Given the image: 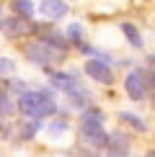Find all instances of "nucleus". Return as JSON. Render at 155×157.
Here are the masks:
<instances>
[{
    "label": "nucleus",
    "instance_id": "obj_8",
    "mask_svg": "<svg viewBox=\"0 0 155 157\" xmlns=\"http://www.w3.org/2000/svg\"><path fill=\"white\" fill-rule=\"evenodd\" d=\"M52 82H54V85H60L65 93H70V90L80 88L78 77H75V75H70V72H67V75H65V72H52Z\"/></svg>",
    "mask_w": 155,
    "mask_h": 157
},
{
    "label": "nucleus",
    "instance_id": "obj_15",
    "mask_svg": "<svg viewBox=\"0 0 155 157\" xmlns=\"http://www.w3.org/2000/svg\"><path fill=\"white\" fill-rule=\"evenodd\" d=\"M10 101H8V95L5 93H0V113H10Z\"/></svg>",
    "mask_w": 155,
    "mask_h": 157
},
{
    "label": "nucleus",
    "instance_id": "obj_4",
    "mask_svg": "<svg viewBox=\"0 0 155 157\" xmlns=\"http://www.w3.org/2000/svg\"><path fill=\"white\" fill-rule=\"evenodd\" d=\"M124 88H127V95L132 98V101H142L145 93H147V75L140 72V70L129 72L127 80H124Z\"/></svg>",
    "mask_w": 155,
    "mask_h": 157
},
{
    "label": "nucleus",
    "instance_id": "obj_11",
    "mask_svg": "<svg viewBox=\"0 0 155 157\" xmlns=\"http://www.w3.org/2000/svg\"><path fill=\"white\" fill-rule=\"evenodd\" d=\"M13 10H16L18 16H23V18L34 16V5H31L29 0H16V3H13Z\"/></svg>",
    "mask_w": 155,
    "mask_h": 157
},
{
    "label": "nucleus",
    "instance_id": "obj_14",
    "mask_svg": "<svg viewBox=\"0 0 155 157\" xmlns=\"http://www.w3.org/2000/svg\"><path fill=\"white\" fill-rule=\"evenodd\" d=\"M65 39H70V41H80V29H78V26H70L67 29V34H65Z\"/></svg>",
    "mask_w": 155,
    "mask_h": 157
},
{
    "label": "nucleus",
    "instance_id": "obj_12",
    "mask_svg": "<svg viewBox=\"0 0 155 157\" xmlns=\"http://www.w3.org/2000/svg\"><path fill=\"white\" fill-rule=\"evenodd\" d=\"M121 31H124V36L132 41V47H142V39H140V34H137V29H134L132 23H121Z\"/></svg>",
    "mask_w": 155,
    "mask_h": 157
},
{
    "label": "nucleus",
    "instance_id": "obj_7",
    "mask_svg": "<svg viewBox=\"0 0 155 157\" xmlns=\"http://www.w3.org/2000/svg\"><path fill=\"white\" fill-rule=\"evenodd\" d=\"M42 13L47 18H52V21H57V18H62L67 13V5L62 0H42Z\"/></svg>",
    "mask_w": 155,
    "mask_h": 157
},
{
    "label": "nucleus",
    "instance_id": "obj_2",
    "mask_svg": "<svg viewBox=\"0 0 155 157\" xmlns=\"http://www.w3.org/2000/svg\"><path fill=\"white\" fill-rule=\"evenodd\" d=\"M80 136H83L85 144L96 147V149L106 147L109 134L103 132V126H101V113H98L96 108H90V111H85V113L80 116Z\"/></svg>",
    "mask_w": 155,
    "mask_h": 157
},
{
    "label": "nucleus",
    "instance_id": "obj_13",
    "mask_svg": "<svg viewBox=\"0 0 155 157\" xmlns=\"http://www.w3.org/2000/svg\"><path fill=\"white\" fill-rule=\"evenodd\" d=\"M121 121H124V124H129L132 129H137V132H145V124H142L137 116H132V113H121Z\"/></svg>",
    "mask_w": 155,
    "mask_h": 157
},
{
    "label": "nucleus",
    "instance_id": "obj_6",
    "mask_svg": "<svg viewBox=\"0 0 155 157\" xmlns=\"http://www.w3.org/2000/svg\"><path fill=\"white\" fill-rule=\"evenodd\" d=\"M85 72H88V77H93L96 82H103V85H111V80H114L111 67H109L103 59H90L85 64Z\"/></svg>",
    "mask_w": 155,
    "mask_h": 157
},
{
    "label": "nucleus",
    "instance_id": "obj_9",
    "mask_svg": "<svg viewBox=\"0 0 155 157\" xmlns=\"http://www.w3.org/2000/svg\"><path fill=\"white\" fill-rule=\"evenodd\" d=\"M106 144H109V149H111V152H116V155L124 152V149L129 147V144H127V136L121 134V132H114V136H109Z\"/></svg>",
    "mask_w": 155,
    "mask_h": 157
},
{
    "label": "nucleus",
    "instance_id": "obj_1",
    "mask_svg": "<svg viewBox=\"0 0 155 157\" xmlns=\"http://www.w3.org/2000/svg\"><path fill=\"white\" fill-rule=\"evenodd\" d=\"M18 108H21V113H26L29 119L52 116L57 111L54 101H52V93H44V90H29V93H23L21 101H18Z\"/></svg>",
    "mask_w": 155,
    "mask_h": 157
},
{
    "label": "nucleus",
    "instance_id": "obj_5",
    "mask_svg": "<svg viewBox=\"0 0 155 157\" xmlns=\"http://www.w3.org/2000/svg\"><path fill=\"white\" fill-rule=\"evenodd\" d=\"M29 18L23 16H16V18H5V21H0V31H3L8 39H18L23 34H29Z\"/></svg>",
    "mask_w": 155,
    "mask_h": 157
},
{
    "label": "nucleus",
    "instance_id": "obj_3",
    "mask_svg": "<svg viewBox=\"0 0 155 157\" xmlns=\"http://www.w3.org/2000/svg\"><path fill=\"white\" fill-rule=\"evenodd\" d=\"M26 57H29L31 62H36V64H52V62H57L62 57V49H57V47H52V44H47L44 39H39V41H31V44H26Z\"/></svg>",
    "mask_w": 155,
    "mask_h": 157
},
{
    "label": "nucleus",
    "instance_id": "obj_16",
    "mask_svg": "<svg viewBox=\"0 0 155 157\" xmlns=\"http://www.w3.org/2000/svg\"><path fill=\"white\" fill-rule=\"evenodd\" d=\"M13 72V62L10 59H0V75H10Z\"/></svg>",
    "mask_w": 155,
    "mask_h": 157
},
{
    "label": "nucleus",
    "instance_id": "obj_10",
    "mask_svg": "<svg viewBox=\"0 0 155 157\" xmlns=\"http://www.w3.org/2000/svg\"><path fill=\"white\" fill-rule=\"evenodd\" d=\"M42 39L47 44H52V47H57V49H65L67 47V39L60 36V34H54V31H47V34H42Z\"/></svg>",
    "mask_w": 155,
    "mask_h": 157
}]
</instances>
